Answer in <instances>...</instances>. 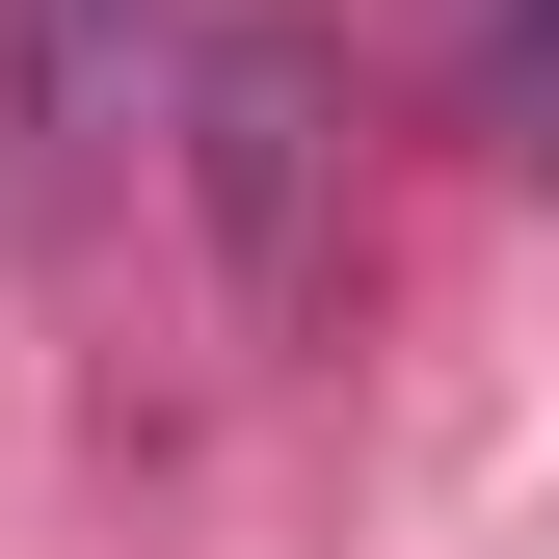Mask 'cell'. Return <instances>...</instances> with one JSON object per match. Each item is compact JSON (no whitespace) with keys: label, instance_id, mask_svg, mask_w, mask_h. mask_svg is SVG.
<instances>
[{"label":"cell","instance_id":"7a4b0ae2","mask_svg":"<svg viewBox=\"0 0 559 559\" xmlns=\"http://www.w3.org/2000/svg\"><path fill=\"white\" fill-rule=\"evenodd\" d=\"M453 81H479V133L559 187V0H453Z\"/></svg>","mask_w":559,"mask_h":559},{"label":"cell","instance_id":"6da1fadb","mask_svg":"<svg viewBox=\"0 0 559 559\" xmlns=\"http://www.w3.org/2000/svg\"><path fill=\"white\" fill-rule=\"evenodd\" d=\"M107 133H160V0H0V214H81Z\"/></svg>","mask_w":559,"mask_h":559}]
</instances>
